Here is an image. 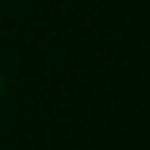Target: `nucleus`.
<instances>
[{"label":"nucleus","mask_w":150,"mask_h":150,"mask_svg":"<svg viewBox=\"0 0 150 150\" xmlns=\"http://www.w3.org/2000/svg\"><path fill=\"white\" fill-rule=\"evenodd\" d=\"M3 90H5V76H3V69H0V98H3Z\"/></svg>","instance_id":"obj_1"}]
</instances>
